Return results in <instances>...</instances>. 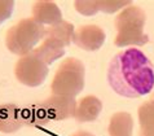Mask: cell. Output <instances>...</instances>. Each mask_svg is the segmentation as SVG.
Segmentation results:
<instances>
[{
  "mask_svg": "<svg viewBox=\"0 0 154 136\" xmlns=\"http://www.w3.org/2000/svg\"><path fill=\"white\" fill-rule=\"evenodd\" d=\"M13 9H14L13 0H0V25L12 16Z\"/></svg>",
  "mask_w": 154,
  "mask_h": 136,
  "instance_id": "17",
  "label": "cell"
},
{
  "mask_svg": "<svg viewBox=\"0 0 154 136\" xmlns=\"http://www.w3.org/2000/svg\"><path fill=\"white\" fill-rule=\"evenodd\" d=\"M134 119L127 112H118L110 118L108 127L109 136H132Z\"/></svg>",
  "mask_w": 154,
  "mask_h": 136,
  "instance_id": "12",
  "label": "cell"
},
{
  "mask_svg": "<svg viewBox=\"0 0 154 136\" xmlns=\"http://www.w3.org/2000/svg\"><path fill=\"white\" fill-rule=\"evenodd\" d=\"M146 21L145 12L137 5H128L117 16L114 21L117 29V36L114 44L117 47L144 45L149 42V36L144 34Z\"/></svg>",
  "mask_w": 154,
  "mask_h": 136,
  "instance_id": "2",
  "label": "cell"
},
{
  "mask_svg": "<svg viewBox=\"0 0 154 136\" xmlns=\"http://www.w3.org/2000/svg\"><path fill=\"white\" fill-rule=\"evenodd\" d=\"M74 26L67 21H61L57 25L45 27V35L40 47L34 49L47 65H51L65 54V48L71 43Z\"/></svg>",
  "mask_w": 154,
  "mask_h": 136,
  "instance_id": "5",
  "label": "cell"
},
{
  "mask_svg": "<svg viewBox=\"0 0 154 136\" xmlns=\"http://www.w3.org/2000/svg\"><path fill=\"white\" fill-rule=\"evenodd\" d=\"M152 99H153V100H154V93H153V96H152Z\"/></svg>",
  "mask_w": 154,
  "mask_h": 136,
  "instance_id": "19",
  "label": "cell"
},
{
  "mask_svg": "<svg viewBox=\"0 0 154 136\" xmlns=\"http://www.w3.org/2000/svg\"><path fill=\"white\" fill-rule=\"evenodd\" d=\"M45 27L34 18H25L13 25L5 35V45L12 53L26 56L31 53L42 39H44Z\"/></svg>",
  "mask_w": 154,
  "mask_h": 136,
  "instance_id": "3",
  "label": "cell"
},
{
  "mask_svg": "<svg viewBox=\"0 0 154 136\" xmlns=\"http://www.w3.org/2000/svg\"><path fill=\"white\" fill-rule=\"evenodd\" d=\"M97 4H98V11H102L105 13H114L122 8H125L127 5H130L131 2L128 0H125V2H117V0H97Z\"/></svg>",
  "mask_w": 154,
  "mask_h": 136,
  "instance_id": "16",
  "label": "cell"
},
{
  "mask_svg": "<svg viewBox=\"0 0 154 136\" xmlns=\"http://www.w3.org/2000/svg\"><path fill=\"white\" fill-rule=\"evenodd\" d=\"M139 136H154V100L150 99L139 106Z\"/></svg>",
  "mask_w": 154,
  "mask_h": 136,
  "instance_id": "13",
  "label": "cell"
},
{
  "mask_svg": "<svg viewBox=\"0 0 154 136\" xmlns=\"http://www.w3.org/2000/svg\"><path fill=\"white\" fill-rule=\"evenodd\" d=\"M16 78L20 83L29 87H38L43 84L48 75V65L34 52L20 57L14 66Z\"/></svg>",
  "mask_w": 154,
  "mask_h": 136,
  "instance_id": "6",
  "label": "cell"
},
{
  "mask_svg": "<svg viewBox=\"0 0 154 136\" xmlns=\"http://www.w3.org/2000/svg\"><path fill=\"white\" fill-rule=\"evenodd\" d=\"M102 109V101L98 97L93 95L84 96L79 100L76 104L74 118L76 122L84 123V122H93L97 119L98 114Z\"/></svg>",
  "mask_w": 154,
  "mask_h": 136,
  "instance_id": "11",
  "label": "cell"
},
{
  "mask_svg": "<svg viewBox=\"0 0 154 136\" xmlns=\"http://www.w3.org/2000/svg\"><path fill=\"white\" fill-rule=\"evenodd\" d=\"M40 106L45 114L48 122L65 121L74 117L76 109V101L74 97L52 95L48 99L40 101Z\"/></svg>",
  "mask_w": 154,
  "mask_h": 136,
  "instance_id": "7",
  "label": "cell"
},
{
  "mask_svg": "<svg viewBox=\"0 0 154 136\" xmlns=\"http://www.w3.org/2000/svg\"><path fill=\"white\" fill-rule=\"evenodd\" d=\"M105 31L97 25H83L74 31L72 35V43L76 47L84 51H93L100 49L102 44L105 43Z\"/></svg>",
  "mask_w": 154,
  "mask_h": 136,
  "instance_id": "8",
  "label": "cell"
},
{
  "mask_svg": "<svg viewBox=\"0 0 154 136\" xmlns=\"http://www.w3.org/2000/svg\"><path fill=\"white\" fill-rule=\"evenodd\" d=\"M84 65L75 57H69L61 62L53 76L51 91L53 95L75 97L84 88Z\"/></svg>",
  "mask_w": 154,
  "mask_h": 136,
  "instance_id": "4",
  "label": "cell"
},
{
  "mask_svg": "<svg viewBox=\"0 0 154 136\" xmlns=\"http://www.w3.org/2000/svg\"><path fill=\"white\" fill-rule=\"evenodd\" d=\"M74 7L83 16H93L97 12H100L98 11L97 0H88V2H85V0H78V2L74 3Z\"/></svg>",
  "mask_w": 154,
  "mask_h": 136,
  "instance_id": "15",
  "label": "cell"
},
{
  "mask_svg": "<svg viewBox=\"0 0 154 136\" xmlns=\"http://www.w3.org/2000/svg\"><path fill=\"white\" fill-rule=\"evenodd\" d=\"M25 126L22 109L16 104L0 105V132L13 134Z\"/></svg>",
  "mask_w": 154,
  "mask_h": 136,
  "instance_id": "9",
  "label": "cell"
},
{
  "mask_svg": "<svg viewBox=\"0 0 154 136\" xmlns=\"http://www.w3.org/2000/svg\"><path fill=\"white\" fill-rule=\"evenodd\" d=\"M22 119L25 125L30 127H44L49 123L39 103L22 108Z\"/></svg>",
  "mask_w": 154,
  "mask_h": 136,
  "instance_id": "14",
  "label": "cell"
},
{
  "mask_svg": "<svg viewBox=\"0 0 154 136\" xmlns=\"http://www.w3.org/2000/svg\"><path fill=\"white\" fill-rule=\"evenodd\" d=\"M32 18L43 26L44 25L53 26V25H57L63 21L61 9L57 7V4L53 2H47V0H40V2L34 3Z\"/></svg>",
  "mask_w": 154,
  "mask_h": 136,
  "instance_id": "10",
  "label": "cell"
},
{
  "mask_svg": "<svg viewBox=\"0 0 154 136\" xmlns=\"http://www.w3.org/2000/svg\"><path fill=\"white\" fill-rule=\"evenodd\" d=\"M108 82L118 95L137 99L153 91L154 66L140 49L122 51L110 61Z\"/></svg>",
  "mask_w": 154,
  "mask_h": 136,
  "instance_id": "1",
  "label": "cell"
},
{
  "mask_svg": "<svg viewBox=\"0 0 154 136\" xmlns=\"http://www.w3.org/2000/svg\"><path fill=\"white\" fill-rule=\"evenodd\" d=\"M71 136H95V135L89 134V132H87V131H78V132H75L74 135H71Z\"/></svg>",
  "mask_w": 154,
  "mask_h": 136,
  "instance_id": "18",
  "label": "cell"
}]
</instances>
